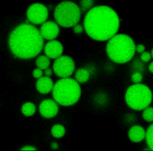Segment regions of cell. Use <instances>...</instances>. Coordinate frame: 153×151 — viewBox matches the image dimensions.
<instances>
[{
  "instance_id": "1",
  "label": "cell",
  "mask_w": 153,
  "mask_h": 151,
  "mask_svg": "<svg viewBox=\"0 0 153 151\" xmlns=\"http://www.w3.org/2000/svg\"><path fill=\"white\" fill-rule=\"evenodd\" d=\"M117 13L106 5H99L90 9L84 19V29L92 39L103 41L117 34L120 28Z\"/></svg>"
},
{
  "instance_id": "2",
  "label": "cell",
  "mask_w": 153,
  "mask_h": 151,
  "mask_svg": "<svg viewBox=\"0 0 153 151\" xmlns=\"http://www.w3.org/2000/svg\"><path fill=\"white\" fill-rule=\"evenodd\" d=\"M8 45L16 57L23 59H31L41 52L44 46V38L35 26L22 23L11 32Z\"/></svg>"
},
{
  "instance_id": "3",
  "label": "cell",
  "mask_w": 153,
  "mask_h": 151,
  "mask_svg": "<svg viewBox=\"0 0 153 151\" xmlns=\"http://www.w3.org/2000/svg\"><path fill=\"white\" fill-rule=\"evenodd\" d=\"M106 52L109 58L114 62L124 64L133 58L136 45L133 40L128 35L116 34L108 40Z\"/></svg>"
},
{
  "instance_id": "4",
  "label": "cell",
  "mask_w": 153,
  "mask_h": 151,
  "mask_svg": "<svg viewBox=\"0 0 153 151\" xmlns=\"http://www.w3.org/2000/svg\"><path fill=\"white\" fill-rule=\"evenodd\" d=\"M52 92L54 99L63 106L75 104L79 99L81 95L79 83L69 77L59 80L54 84Z\"/></svg>"
},
{
  "instance_id": "5",
  "label": "cell",
  "mask_w": 153,
  "mask_h": 151,
  "mask_svg": "<svg viewBox=\"0 0 153 151\" xmlns=\"http://www.w3.org/2000/svg\"><path fill=\"white\" fill-rule=\"evenodd\" d=\"M152 99V93L146 85L134 83L129 86L125 93V101L133 110L140 111L149 105Z\"/></svg>"
},
{
  "instance_id": "6",
  "label": "cell",
  "mask_w": 153,
  "mask_h": 151,
  "mask_svg": "<svg viewBox=\"0 0 153 151\" xmlns=\"http://www.w3.org/2000/svg\"><path fill=\"white\" fill-rule=\"evenodd\" d=\"M81 11L75 2L65 1L59 3L55 8L54 17L56 23L64 28L73 27L80 20Z\"/></svg>"
},
{
  "instance_id": "7",
  "label": "cell",
  "mask_w": 153,
  "mask_h": 151,
  "mask_svg": "<svg viewBox=\"0 0 153 151\" xmlns=\"http://www.w3.org/2000/svg\"><path fill=\"white\" fill-rule=\"evenodd\" d=\"M54 73L61 78L70 77L75 68V62L72 58L63 55L56 58L53 66Z\"/></svg>"
},
{
  "instance_id": "8",
  "label": "cell",
  "mask_w": 153,
  "mask_h": 151,
  "mask_svg": "<svg viewBox=\"0 0 153 151\" xmlns=\"http://www.w3.org/2000/svg\"><path fill=\"white\" fill-rule=\"evenodd\" d=\"M28 20L32 24L39 25L46 21L48 16V11L45 5L41 3L30 5L26 11Z\"/></svg>"
},
{
  "instance_id": "9",
  "label": "cell",
  "mask_w": 153,
  "mask_h": 151,
  "mask_svg": "<svg viewBox=\"0 0 153 151\" xmlns=\"http://www.w3.org/2000/svg\"><path fill=\"white\" fill-rule=\"evenodd\" d=\"M40 34L47 40H54L59 34L60 29L59 25L53 21H45L40 28Z\"/></svg>"
},
{
  "instance_id": "10",
  "label": "cell",
  "mask_w": 153,
  "mask_h": 151,
  "mask_svg": "<svg viewBox=\"0 0 153 151\" xmlns=\"http://www.w3.org/2000/svg\"><path fill=\"white\" fill-rule=\"evenodd\" d=\"M39 110L40 114L43 117L45 118H52L58 113V103L54 99H45L41 102Z\"/></svg>"
},
{
  "instance_id": "11",
  "label": "cell",
  "mask_w": 153,
  "mask_h": 151,
  "mask_svg": "<svg viewBox=\"0 0 153 151\" xmlns=\"http://www.w3.org/2000/svg\"><path fill=\"white\" fill-rule=\"evenodd\" d=\"M63 47L57 40H50L44 47V52L47 56L51 59H56L62 55Z\"/></svg>"
},
{
  "instance_id": "12",
  "label": "cell",
  "mask_w": 153,
  "mask_h": 151,
  "mask_svg": "<svg viewBox=\"0 0 153 151\" xmlns=\"http://www.w3.org/2000/svg\"><path fill=\"white\" fill-rule=\"evenodd\" d=\"M146 131L140 125L132 126L128 131V137L130 140L134 143H139L145 138Z\"/></svg>"
},
{
  "instance_id": "13",
  "label": "cell",
  "mask_w": 153,
  "mask_h": 151,
  "mask_svg": "<svg viewBox=\"0 0 153 151\" xmlns=\"http://www.w3.org/2000/svg\"><path fill=\"white\" fill-rule=\"evenodd\" d=\"M54 86L53 80L48 76H42L36 81L37 90L42 94H47L52 91Z\"/></svg>"
},
{
  "instance_id": "14",
  "label": "cell",
  "mask_w": 153,
  "mask_h": 151,
  "mask_svg": "<svg viewBox=\"0 0 153 151\" xmlns=\"http://www.w3.org/2000/svg\"><path fill=\"white\" fill-rule=\"evenodd\" d=\"M75 80L79 83L87 82L90 76V73L87 69L81 68L78 69L75 73Z\"/></svg>"
},
{
  "instance_id": "15",
  "label": "cell",
  "mask_w": 153,
  "mask_h": 151,
  "mask_svg": "<svg viewBox=\"0 0 153 151\" xmlns=\"http://www.w3.org/2000/svg\"><path fill=\"white\" fill-rule=\"evenodd\" d=\"M22 113L26 116H31L33 115L36 111L35 104L31 102H27L23 104L21 108Z\"/></svg>"
},
{
  "instance_id": "16",
  "label": "cell",
  "mask_w": 153,
  "mask_h": 151,
  "mask_svg": "<svg viewBox=\"0 0 153 151\" xmlns=\"http://www.w3.org/2000/svg\"><path fill=\"white\" fill-rule=\"evenodd\" d=\"M65 128L60 124H56L52 126L51 129V135L56 138H60L64 136L65 134Z\"/></svg>"
},
{
  "instance_id": "17",
  "label": "cell",
  "mask_w": 153,
  "mask_h": 151,
  "mask_svg": "<svg viewBox=\"0 0 153 151\" xmlns=\"http://www.w3.org/2000/svg\"><path fill=\"white\" fill-rule=\"evenodd\" d=\"M36 65L38 68L42 70H45L50 65V58L46 55H41L39 56L36 60Z\"/></svg>"
},
{
  "instance_id": "18",
  "label": "cell",
  "mask_w": 153,
  "mask_h": 151,
  "mask_svg": "<svg viewBox=\"0 0 153 151\" xmlns=\"http://www.w3.org/2000/svg\"><path fill=\"white\" fill-rule=\"evenodd\" d=\"M145 140L149 149L153 150V123L148 126L146 131Z\"/></svg>"
},
{
  "instance_id": "19",
  "label": "cell",
  "mask_w": 153,
  "mask_h": 151,
  "mask_svg": "<svg viewBox=\"0 0 153 151\" xmlns=\"http://www.w3.org/2000/svg\"><path fill=\"white\" fill-rule=\"evenodd\" d=\"M143 119L148 122H153V107L148 106L143 110L142 112Z\"/></svg>"
},
{
  "instance_id": "20",
  "label": "cell",
  "mask_w": 153,
  "mask_h": 151,
  "mask_svg": "<svg viewBox=\"0 0 153 151\" xmlns=\"http://www.w3.org/2000/svg\"><path fill=\"white\" fill-rule=\"evenodd\" d=\"M94 4L93 0H81L79 8L81 11H86L91 9Z\"/></svg>"
},
{
  "instance_id": "21",
  "label": "cell",
  "mask_w": 153,
  "mask_h": 151,
  "mask_svg": "<svg viewBox=\"0 0 153 151\" xmlns=\"http://www.w3.org/2000/svg\"><path fill=\"white\" fill-rule=\"evenodd\" d=\"M143 76L139 71L134 72L131 76V80L134 83H139L142 81Z\"/></svg>"
},
{
  "instance_id": "22",
  "label": "cell",
  "mask_w": 153,
  "mask_h": 151,
  "mask_svg": "<svg viewBox=\"0 0 153 151\" xmlns=\"http://www.w3.org/2000/svg\"><path fill=\"white\" fill-rule=\"evenodd\" d=\"M151 58H152L151 54L149 52L144 51L143 53H142V54L140 55L141 61L143 62H149L151 60Z\"/></svg>"
},
{
  "instance_id": "23",
  "label": "cell",
  "mask_w": 153,
  "mask_h": 151,
  "mask_svg": "<svg viewBox=\"0 0 153 151\" xmlns=\"http://www.w3.org/2000/svg\"><path fill=\"white\" fill-rule=\"evenodd\" d=\"M84 30V26H82L81 25L76 23L73 26V31L75 34H80L83 32Z\"/></svg>"
},
{
  "instance_id": "24",
  "label": "cell",
  "mask_w": 153,
  "mask_h": 151,
  "mask_svg": "<svg viewBox=\"0 0 153 151\" xmlns=\"http://www.w3.org/2000/svg\"><path fill=\"white\" fill-rule=\"evenodd\" d=\"M42 74H43V73H42V71L41 69L39 68H37L36 69H35L32 73V75L33 76L36 78H39L40 77H41L42 76Z\"/></svg>"
},
{
  "instance_id": "25",
  "label": "cell",
  "mask_w": 153,
  "mask_h": 151,
  "mask_svg": "<svg viewBox=\"0 0 153 151\" xmlns=\"http://www.w3.org/2000/svg\"><path fill=\"white\" fill-rule=\"evenodd\" d=\"M136 51L139 53H143L144 51H145V47L143 44H138L136 46Z\"/></svg>"
},
{
  "instance_id": "26",
  "label": "cell",
  "mask_w": 153,
  "mask_h": 151,
  "mask_svg": "<svg viewBox=\"0 0 153 151\" xmlns=\"http://www.w3.org/2000/svg\"><path fill=\"white\" fill-rule=\"evenodd\" d=\"M22 150H36V149L32 146H30V145H27V146H23L22 149Z\"/></svg>"
},
{
  "instance_id": "27",
  "label": "cell",
  "mask_w": 153,
  "mask_h": 151,
  "mask_svg": "<svg viewBox=\"0 0 153 151\" xmlns=\"http://www.w3.org/2000/svg\"><path fill=\"white\" fill-rule=\"evenodd\" d=\"M52 73H53V71L51 70V68H47L46 69H45V71H44V74L46 76H48V77H50V76L52 75Z\"/></svg>"
},
{
  "instance_id": "28",
  "label": "cell",
  "mask_w": 153,
  "mask_h": 151,
  "mask_svg": "<svg viewBox=\"0 0 153 151\" xmlns=\"http://www.w3.org/2000/svg\"><path fill=\"white\" fill-rule=\"evenodd\" d=\"M51 147L53 149H57L59 147V144L57 143H56V142H53V143H51Z\"/></svg>"
},
{
  "instance_id": "29",
  "label": "cell",
  "mask_w": 153,
  "mask_h": 151,
  "mask_svg": "<svg viewBox=\"0 0 153 151\" xmlns=\"http://www.w3.org/2000/svg\"><path fill=\"white\" fill-rule=\"evenodd\" d=\"M148 70H149V71L151 73H153V61L151 62L149 64V65H148Z\"/></svg>"
},
{
  "instance_id": "30",
  "label": "cell",
  "mask_w": 153,
  "mask_h": 151,
  "mask_svg": "<svg viewBox=\"0 0 153 151\" xmlns=\"http://www.w3.org/2000/svg\"><path fill=\"white\" fill-rule=\"evenodd\" d=\"M151 56H152V58H153V48H152V50H151Z\"/></svg>"
}]
</instances>
